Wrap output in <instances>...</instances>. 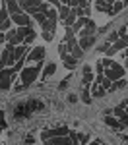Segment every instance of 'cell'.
<instances>
[{
	"label": "cell",
	"mask_w": 128,
	"mask_h": 145,
	"mask_svg": "<svg viewBox=\"0 0 128 145\" xmlns=\"http://www.w3.org/2000/svg\"><path fill=\"white\" fill-rule=\"evenodd\" d=\"M105 124H107V126H111V128H115V130H118V132H120V130H124V124L120 122L118 118L111 116V114H109V116H105Z\"/></svg>",
	"instance_id": "obj_14"
},
{
	"label": "cell",
	"mask_w": 128,
	"mask_h": 145,
	"mask_svg": "<svg viewBox=\"0 0 128 145\" xmlns=\"http://www.w3.org/2000/svg\"><path fill=\"white\" fill-rule=\"evenodd\" d=\"M58 87H60V89H66V87H68V78H66V79H62Z\"/></svg>",
	"instance_id": "obj_38"
},
{
	"label": "cell",
	"mask_w": 128,
	"mask_h": 145,
	"mask_svg": "<svg viewBox=\"0 0 128 145\" xmlns=\"http://www.w3.org/2000/svg\"><path fill=\"white\" fill-rule=\"evenodd\" d=\"M76 2H78V6H76V8H89L87 0H76Z\"/></svg>",
	"instance_id": "obj_33"
},
{
	"label": "cell",
	"mask_w": 128,
	"mask_h": 145,
	"mask_svg": "<svg viewBox=\"0 0 128 145\" xmlns=\"http://www.w3.org/2000/svg\"><path fill=\"white\" fill-rule=\"evenodd\" d=\"M58 2H60V4H66V0H58Z\"/></svg>",
	"instance_id": "obj_46"
},
{
	"label": "cell",
	"mask_w": 128,
	"mask_h": 145,
	"mask_svg": "<svg viewBox=\"0 0 128 145\" xmlns=\"http://www.w3.org/2000/svg\"><path fill=\"white\" fill-rule=\"evenodd\" d=\"M105 93H107V91H105L103 87H99V85H95V83H93V97H103Z\"/></svg>",
	"instance_id": "obj_26"
},
{
	"label": "cell",
	"mask_w": 128,
	"mask_h": 145,
	"mask_svg": "<svg viewBox=\"0 0 128 145\" xmlns=\"http://www.w3.org/2000/svg\"><path fill=\"white\" fill-rule=\"evenodd\" d=\"M6 43L12 46H20L22 45V39H20V35L16 33L14 29H8V33H6Z\"/></svg>",
	"instance_id": "obj_10"
},
{
	"label": "cell",
	"mask_w": 128,
	"mask_h": 145,
	"mask_svg": "<svg viewBox=\"0 0 128 145\" xmlns=\"http://www.w3.org/2000/svg\"><path fill=\"white\" fill-rule=\"evenodd\" d=\"M45 16H47V20H51V22H58V12H56V8H49Z\"/></svg>",
	"instance_id": "obj_24"
},
{
	"label": "cell",
	"mask_w": 128,
	"mask_h": 145,
	"mask_svg": "<svg viewBox=\"0 0 128 145\" xmlns=\"http://www.w3.org/2000/svg\"><path fill=\"white\" fill-rule=\"evenodd\" d=\"M6 43V33H0V45Z\"/></svg>",
	"instance_id": "obj_40"
},
{
	"label": "cell",
	"mask_w": 128,
	"mask_h": 145,
	"mask_svg": "<svg viewBox=\"0 0 128 145\" xmlns=\"http://www.w3.org/2000/svg\"><path fill=\"white\" fill-rule=\"evenodd\" d=\"M74 22H76V14H74V12L70 10L68 18H66V20H62V23H64L66 27H72V25H74Z\"/></svg>",
	"instance_id": "obj_25"
},
{
	"label": "cell",
	"mask_w": 128,
	"mask_h": 145,
	"mask_svg": "<svg viewBox=\"0 0 128 145\" xmlns=\"http://www.w3.org/2000/svg\"><path fill=\"white\" fill-rule=\"evenodd\" d=\"M68 139L72 141V145H80V141H78V134H76L74 130H70V132H68Z\"/></svg>",
	"instance_id": "obj_27"
},
{
	"label": "cell",
	"mask_w": 128,
	"mask_h": 145,
	"mask_svg": "<svg viewBox=\"0 0 128 145\" xmlns=\"http://www.w3.org/2000/svg\"><path fill=\"white\" fill-rule=\"evenodd\" d=\"M99 64L103 66V70H107V68H111V66H113L115 62H113L111 58H101V60H99Z\"/></svg>",
	"instance_id": "obj_29"
},
{
	"label": "cell",
	"mask_w": 128,
	"mask_h": 145,
	"mask_svg": "<svg viewBox=\"0 0 128 145\" xmlns=\"http://www.w3.org/2000/svg\"><path fill=\"white\" fill-rule=\"evenodd\" d=\"M95 10L109 14V10H111V4H109V2H105V0H97V2H95Z\"/></svg>",
	"instance_id": "obj_22"
},
{
	"label": "cell",
	"mask_w": 128,
	"mask_h": 145,
	"mask_svg": "<svg viewBox=\"0 0 128 145\" xmlns=\"http://www.w3.org/2000/svg\"><path fill=\"white\" fill-rule=\"evenodd\" d=\"M56 12H58V20L62 22V20H66V18H68V14H70V8L66 6V4H60V6L56 8Z\"/></svg>",
	"instance_id": "obj_21"
},
{
	"label": "cell",
	"mask_w": 128,
	"mask_h": 145,
	"mask_svg": "<svg viewBox=\"0 0 128 145\" xmlns=\"http://www.w3.org/2000/svg\"><path fill=\"white\" fill-rule=\"evenodd\" d=\"M122 141H124V143L128 145V135H122Z\"/></svg>",
	"instance_id": "obj_42"
},
{
	"label": "cell",
	"mask_w": 128,
	"mask_h": 145,
	"mask_svg": "<svg viewBox=\"0 0 128 145\" xmlns=\"http://www.w3.org/2000/svg\"><path fill=\"white\" fill-rule=\"evenodd\" d=\"M53 37H54V33H49V31H43V39H45V41H53Z\"/></svg>",
	"instance_id": "obj_35"
},
{
	"label": "cell",
	"mask_w": 128,
	"mask_h": 145,
	"mask_svg": "<svg viewBox=\"0 0 128 145\" xmlns=\"http://www.w3.org/2000/svg\"><path fill=\"white\" fill-rule=\"evenodd\" d=\"M68 128L66 126H60V128H53V130H45V132H41V139L45 141L49 137H62V135H68Z\"/></svg>",
	"instance_id": "obj_5"
},
{
	"label": "cell",
	"mask_w": 128,
	"mask_h": 145,
	"mask_svg": "<svg viewBox=\"0 0 128 145\" xmlns=\"http://www.w3.org/2000/svg\"><path fill=\"white\" fill-rule=\"evenodd\" d=\"M45 54H47V48L39 45V46H35L33 50H29V54L25 56V58H27L29 62H39V60H43V58H45Z\"/></svg>",
	"instance_id": "obj_7"
},
{
	"label": "cell",
	"mask_w": 128,
	"mask_h": 145,
	"mask_svg": "<svg viewBox=\"0 0 128 145\" xmlns=\"http://www.w3.org/2000/svg\"><path fill=\"white\" fill-rule=\"evenodd\" d=\"M14 68H2L0 70V89L8 91L12 87V81H14Z\"/></svg>",
	"instance_id": "obj_1"
},
{
	"label": "cell",
	"mask_w": 128,
	"mask_h": 145,
	"mask_svg": "<svg viewBox=\"0 0 128 145\" xmlns=\"http://www.w3.org/2000/svg\"><path fill=\"white\" fill-rule=\"evenodd\" d=\"M95 41H97V37H95V35H91V37H81L80 41H78V45H80V48L85 52V50H89V48L95 45Z\"/></svg>",
	"instance_id": "obj_9"
},
{
	"label": "cell",
	"mask_w": 128,
	"mask_h": 145,
	"mask_svg": "<svg viewBox=\"0 0 128 145\" xmlns=\"http://www.w3.org/2000/svg\"><path fill=\"white\" fill-rule=\"evenodd\" d=\"M16 33L20 35V39H22L23 45H29V43H33L37 33H35L31 27H20V29H16Z\"/></svg>",
	"instance_id": "obj_4"
},
{
	"label": "cell",
	"mask_w": 128,
	"mask_h": 145,
	"mask_svg": "<svg viewBox=\"0 0 128 145\" xmlns=\"http://www.w3.org/2000/svg\"><path fill=\"white\" fill-rule=\"evenodd\" d=\"M81 101H83L85 105H89V103H91V93H89V87H87V85H83V91H81Z\"/></svg>",
	"instance_id": "obj_23"
},
{
	"label": "cell",
	"mask_w": 128,
	"mask_h": 145,
	"mask_svg": "<svg viewBox=\"0 0 128 145\" xmlns=\"http://www.w3.org/2000/svg\"><path fill=\"white\" fill-rule=\"evenodd\" d=\"M124 130H128V120H126V122H124Z\"/></svg>",
	"instance_id": "obj_45"
},
{
	"label": "cell",
	"mask_w": 128,
	"mask_h": 145,
	"mask_svg": "<svg viewBox=\"0 0 128 145\" xmlns=\"http://www.w3.org/2000/svg\"><path fill=\"white\" fill-rule=\"evenodd\" d=\"M124 56H126V58H128V46H126V48H124Z\"/></svg>",
	"instance_id": "obj_44"
},
{
	"label": "cell",
	"mask_w": 128,
	"mask_h": 145,
	"mask_svg": "<svg viewBox=\"0 0 128 145\" xmlns=\"http://www.w3.org/2000/svg\"><path fill=\"white\" fill-rule=\"evenodd\" d=\"M124 39H126V41H128V29H126V37H124Z\"/></svg>",
	"instance_id": "obj_47"
},
{
	"label": "cell",
	"mask_w": 128,
	"mask_h": 145,
	"mask_svg": "<svg viewBox=\"0 0 128 145\" xmlns=\"http://www.w3.org/2000/svg\"><path fill=\"white\" fill-rule=\"evenodd\" d=\"M95 70H97V72H99V74H103V66H101V64H99V62H97V66H95Z\"/></svg>",
	"instance_id": "obj_41"
},
{
	"label": "cell",
	"mask_w": 128,
	"mask_h": 145,
	"mask_svg": "<svg viewBox=\"0 0 128 145\" xmlns=\"http://www.w3.org/2000/svg\"><path fill=\"white\" fill-rule=\"evenodd\" d=\"M89 145H101V141H91Z\"/></svg>",
	"instance_id": "obj_43"
},
{
	"label": "cell",
	"mask_w": 128,
	"mask_h": 145,
	"mask_svg": "<svg viewBox=\"0 0 128 145\" xmlns=\"http://www.w3.org/2000/svg\"><path fill=\"white\" fill-rule=\"evenodd\" d=\"M126 6H128V0H118V2H113V4H111L109 14H111V16H116V14H120V12L124 10Z\"/></svg>",
	"instance_id": "obj_12"
},
{
	"label": "cell",
	"mask_w": 128,
	"mask_h": 145,
	"mask_svg": "<svg viewBox=\"0 0 128 145\" xmlns=\"http://www.w3.org/2000/svg\"><path fill=\"white\" fill-rule=\"evenodd\" d=\"M116 39H118V35H116V31H113V33H111L109 37H107V41H109V43H115Z\"/></svg>",
	"instance_id": "obj_34"
},
{
	"label": "cell",
	"mask_w": 128,
	"mask_h": 145,
	"mask_svg": "<svg viewBox=\"0 0 128 145\" xmlns=\"http://www.w3.org/2000/svg\"><path fill=\"white\" fill-rule=\"evenodd\" d=\"M10 20V14H8V10H6V6L0 10V23H4V22H8Z\"/></svg>",
	"instance_id": "obj_28"
},
{
	"label": "cell",
	"mask_w": 128,
	"mask_h": 145,
	"mask_svg": "<svg viewBox=\"0 0 128 145\" xmlns=\"http://www.w3.org/2000/svg\"><path fill=\"white\" fill-rule=\"evenodd\" d=\"M126 64H128V58H126Z\"/></svg>",
	"instance_id": "obj_48"
},
{
	"label": "cell",
	"mask_w": 128,
	"mask_h": 145,
	"mask_svg": "<svg viewBox=\"0 0 128 145\" xmlns=\"http://www.w3.org/2000/svg\"><path fill=\"white\" fill-rule=\"evenodd\" d=\"M6 10L10 16H16V14H22V8H20V4L16 2V0H10V2H6Z\"/></svg>",
	"instance_id": "obj_15"
},
{
	"label": "cell",
	"mask_w": 128,
	"mask_h": 145,
	"mask_svg": "<svg viewBox=\"0 0 128 145\" xmlns=\"http://www.w3.org/2000/svg\"><path fill=\"white\" fill-rule=\"evenodd\" d=\"M45 145H72V141L68 139V135H62V137H49V139H45Z\"/></svg>",
	"instance_id": "obj_11"
},
{
	"label": "cell",
	"mask_w": 128,
	"mask_h": 145,
	"mask_svg": "<svg viewBox=\"0 0 128 145\" xmlns=\"http://www.w3.org/2000/svg\"><path fill=\"white\" fill-rule=\"evenodd\" d=\"M91 72H93V66H89V64L83 66V74H91Z\"/></svg>",
	"instance_id": "obj_39"
},
{
	"label": "cell",
	"mask_w": 128,
	"mask_h": 145,
	"mask_svg": "<svg viewBox=\"0 0 128 145\" xmlns=\"http://www.w3.org/2000/svg\"><path fill=\"white\" fill-rule=\"evenodd\" d=\"M126 85H128V81H126L124 78H122V79H116V81H113V83H111L109 91H118V89H124Z\"/></svg>",
	"instance_id": "obj_19"
},
{
	"label": "cell",
	"mask_w": 128,
	"mask_h": 145,
	"mask_svg": "<svg viewBox=\"0 0 128 145\" xmlns=\"http://www.w3.org/2000/svg\"><path fill=\"white\" fill-rule=\"evenodd\" d=\"M6 2H10V0H6Z\"/></svg>",
	"instance_id": "obj_49"
},
{
	"label": "cell",
	"mask_w": 128,
	"mask_h": 145,
	"mask_svg": "<svg viewBox=\"0 0 128 145\" xmlns=\"http://www.w3.org/2000/svg\"><path fill=\"white\" fill-rule=\"evenodd\" d=\"M37 76H39V70H37L35 66H31V68H23V70H22V85L29 87L31 83H35Z\"/></svg>",
	"instance_id": "obj_2"
},
{
	"label": "cell",
	"mask_w": 128,
	"mask_h": 145,
	"mask_svg": "<svg viewBox=\"0 0 128 145\" xmlns=\"http://www.w3.org/2000/svg\"><path fill=\"white\" fill-rule=\"evenodd\" d=\"M78 141H80V145H87V141H89V134H78Z\"/></svg>",
	"instance_id": "obj_31"
},
{
	"label": "cell",
	"mask_w": 128,
	"mask_h": 145,
	"mask_svg": "<svg viewBox=\"0 0 128 145\" xmlns=\"http://www.w3.org/2000/svg\"><path fill=\"white\" fill-rule=\"evenodd\" d=\"M54 72H56V64H54V62H49V64L43 68V78H45V79H47V78H51Z\"/></svg>",
	"instance_id": "obj_20"
},
{
	"label": "cell",
	"mask_w": 128,
	"mask_h": 145,
	"mask_svg": "<svg viewBox=\"0 0 128 145\" xmlns=\"http://www.w3.org/2000/svg\"><path fill=\"white\" fill-rule=\"evenodd\" d=\"M56 27H58V22H51V20L41 23V31H49V33H54Z\"/></svg>",
	"instance_id": "obj_17"
},
{
	"label": "cell",
	"mask_w": 128,
	"mask_h": 145,
	"mask_svg": "<svg viewBox=\"0 0 128 145\" xmlns=\"http://www.w3.org/2000/svg\"><path fill=\"white\" fill-rule=\"evenodd\" d=\"M62 62H64V68H66V70H74L76 64H78V60H76L74 56H70V54L64 56V58H62Z\"/></svg>",
	"instance_id": "obj_18"
},
{
	"label": "cell",
	"mask_w": 128,
	"mask_h": 145,
	"mask_svg": "<svg viewBox=\"0 0 128 145\" xmlns=\"http://www.w3.org/2000/svg\"><path fill=\"white\" fill-rule=\"evenodd\" d=\"M95 31H97V25H95V22L89 18L87 23L80 29V37H91V35H95Z\"/></svg>",
	"instance_id": "obj_8"
},
{
	"label": "cell",
	"mask_w": 128,
	"mask_h": 145,
	"mask_svg": "<svg viewBox=\"0 0 128 145\" xmlns=\"http://www.w3.org/2000/svg\"><path fill=\"white\" fill-rule=\"evenodd\" d=\"M10 20L14 23H18L20 27H31L33 29V22H31V18L27 16V14H16V16H10Z\"/></svg>",
	"instance_id": "obj_6"
},
{
	"label": "cell",
	"mask_w": 128,
	"mask_h": 145,
	"mask_svg": "<svg viewBox=\"0 0 128 145\" xmlns=\"http://www.w3.org/2000/svg\"><path fill=\"white\" fill-rule=\"evenodd\" d=\"M27 52H29V46H27V45L14 46V60L18 62V60H22V58H25V56H27Z\"/></svg>",
	"instance_id": "obj_13"
},
{
	"label": "cell",
	"mask_w": 128,
	"mask_h": 145,
	"mask_svg": "<svg viewBox=\"0 0 128 145\" xmlns=\"http://www.w3.org/2000/svg\"><path fill=\"white\" fill-rule=\"evenodd\" d=\"M58 54H60V58H64V56L68 54V48H66V43L58 45Z\"/></svg>",
	"instance_id": "obj_32"
},
{
	"label": "cell",
	"mask_w": 128,
	"mask_h": 145,
	"mask_svg": "<svg viewBox=\"0 0 128 145\" xmlns=\"http://www.w3.org/2000/svg\"><path fill=\"white\" fill-rule=\"evenodd\" d=\"M68 101L72 103V105H74V103H78V97H76L74 93H70V95H68Z\"/></svg>",
	"instance_id": "obj_37"
},
{
	"label": "cell",
	"mask_w": 128,
	"mask_h": 145,
	"mask_svg": "<svg viewBox=\"0 0 128 145\" xmlns=\"http://www.w3.org/2000/svg\"><path fill=\"white\" fill-rule=\"evenodd\" d=\"M111 83H113V81H111V79H107V78L103 76V74H99V76L95 78V85L103 87L105 91H109V87H111Z\"/></svg>",
	"instance_id": "obj_16"
},
{
	"label": "cell",
	"mask_w": 128,
	"mask_h": 145,
	"mask_svg": "<svg viewBox=\"0 0 128 145\" xmlns=\"http://www.w3.org/2000/svg\"><path fill=\"white\" fill-rule=\"evenodd\" d=\"M33 141H35V139H33V135H31V134L25 137V145H33Z\"/></svg>",
	"instance_id": "obj_36"
},
{
	"label": "cell",
	"mask_w": 128,
	"mask_h": 145,
	"mask_svg": "<svg viewBox=\"0 0 128 145\" xmlns=\"http://www.w3.org/2000/svg\"><path fill=\"white\" fill-rule=\"evenodd\" d=\"M103 72H105V78L111 79V81H116V79L124 78V68L118 66V64H113L111 68H107V70H103Z\"/></svg>",
	"instance_id": "obj_3"
},
{
	"label": "cell",
	"mask_w": 128,
	"mask_h": 145,
	"mask_svg": "<svg viewBox=\"0 0 128 145\" xmlns=\"http://www.w3.org/2000/svg\"><path fill=\"white\" fill-rule=\"evenodd\" d=\"M33 18H35V22L39 23V25H41L43 22H47V16H45V14H41V12H37V14H33Z\"/></svg>",
	"instance_id": "obj_30"
}]
</instances>
